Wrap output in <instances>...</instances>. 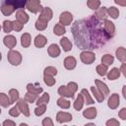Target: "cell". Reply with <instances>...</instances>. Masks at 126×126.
I'll list each match as a JSON object with an SVG mask.
<instances>
[{"label": "cell", "mask_w": 126, "mask_h": 126, "mask_svg": "<svg viewBox=\"0 0 126 126\" xmlns=\"http://www.w3.org/2000/svg\"><path fill=\"white\" fill-rule=\"evenodd\" d=\"M46 111V104H39L34 108V114L36 116H41Z\"/></svg>", "instance_id": "43"}, {"label": "cell", "mask_w": 126, "mask_h": 126, "mask_svg": "<svg viewBox=\"0 0 126 126\" xmlns=\"http://www.w3.org/2000/svg\"><path fill=\"white\" fill-rule=\"evenodd\" d=\"M58 94L61 95V96H64V97H69V98H72L74 97V93H72L67 86H60L59 89H58Z\"/></svg>", "instance_id": "19"}, {"label": "cell", "mask_w": 126, "mask_h": 126, "mask_svg": "<svg viewBox=\"0 0 126 126\" xmlns=\"http://www.w3.org/2000/svg\"><path fill=\"white\" fill-rule=\"evenodd\" d=\"M96 114H97V111L95 107H89L83 111V115L87 119H94L95 118Z\"/></svg>", "instance_id": "21"}, {"label": "cell", "mask_w": 126, "mask_h": 126, "mask_svg": "<svg viewBox=\"0 0 126 126\" xmlns=\"http://www.w3.org/2000/svg\"><path fill=\"white\" fill-rule=\"evenodd\" d=\"M81 94H82V95L84 97V102L86 104H93V103H94V100L92 98V96H91V94H90V93H89V91L87 89H83L81 91Z\"/></svg>", "instance_id": "26"}, {"label": "cell", "mask_w": 126, "mask_h": 126, "mask_svg": "<svg viewBox=\"0 0 126 126\" xmlns=\"http://www.w3.org/2000/svg\"><path fill=\"white\" fill-rule=\"evenodd\" d=\"M94 84H95V88L105 96L109 94V89L107 87V85L102 82V81H99V80H94Z\"/></svg>", "instance_id": "14"}, {"label": "cell", "mask_w": 126, "mask_h": 126, "mask_svg": "<svg viewBox=\"0 0 126 126\" xmlns=\"http://www.w3.org/2000/svg\"><path fill=\"white\" fill-rule=\"evenodd\" d=\"M67 87H68V89H69L72 93H74V94L78 91V85H77V83H75V82H69L68 85H67Z\"/></svg>", "instance_id": "47"}, {"label": "cell", "mask_w": 126, "mask_h": 126, "mask_svg": "<svg viewBox=\"0 0 126 126\" xmlns=\"http://www.w3.org/2000/svg\"><path fill=\"white\" fill-rule=\"evenodd\" d=\"M47 52H48V55L52 58H56L60 55L61 53V50H60V47L56 44V43H52L49 45L48 49H47Z\"/></svg>", "instance_id": "16"}, {"label": "cell", "mask_w": 126, "mask_h": 126, "mask_svg": "<svg viewBox=\"0 0 126 126\" xmlns=\"http://www.w3.org/2000/svg\"><path fill=\"white\" fill-rule=\"evenodd\" d=\"M41 124H42V126H53V121L51 120L50 117H45L42 120Z\"/></svg>", "instance_id": "49"}, {"label": "cell", "mask_w": 126, "mask_h": 126, "mask_svg": "<svg viewBox=\"0 0 126 126\" xmlns=\"http://www.w3.org/2000/svg\"><path fill=\"white\" fill-rule=\"evenodd\" d=\"M48 22L47 21H44V20H41V19H37L36 20V22H35V24H34V26H35V29L37 30V31H44L46 28H47V24Z\"/></svg>", "instance_id": "34"}, {"label": "cell", "mask_w": 126, "mask_h": 126, "mask_svg": "<svg viewBox=\"0 0 126 126\" xmlns=\"http://www.w3.org/2000/svg\"><path fill=\"white\" fill-rule=\"evenodd\" d=\"M107 14L108 16H110L112 19H117L119 17V10L116 8V7H110V8H107Z\"/></svg>", "instance_id": "40"}, {"label": "cell", "mask_w": 126, "mask_h": 126, "mask_svg": "<svg viewBox=\"0 0 126 126\" xmlns=\"http://www.w3.org/2000/svg\"><path fill=\"white\" fill-rule=\"evenodd\" d=\"M120 103V97H119V94L114 93L110 95V97L108 98V102H107V105L110 109H116L118 107Z\"/></svg>", "instance_id": "8"}, {"label": "cell", "mask_w": 126, "mask_h": 126, "mask_svg": "<svg viewBox=\"0 0 126 126\" xmlns=\"http://www.w3.org/2000/svg\"><path fill=\"white\" fill-rule=\"evenodd\" d=\"M103 29L105 30V32L108 33V35L111 38L114 36V33H115V26H114V24L111 21L105 19L103 21Z\"/></svg>", "instance_id": "10"}, {"label": "cell", "mask_w": 126, "mask_h": 126, "mask_svg": "<svg viewBox=\"0 0 126 126\" xmlns=\"http://www.w3.org/2000/svg\"><path fill=\"white\" fill-rule=\"evenodd\" d=\"M87 5L92 10H96L100 6V0H88Z\"/></svg>", "instance_id": "41"}, {"label": "cell", "mask_w": 126, "mask_h": 126, "mask_svg": "<svg viewBox=\"0 0 126 126\" xmlns=\"http://www.w3.org/2000/svg\"><path fill=\"white\" fill-rule=\"evenodd\" d=\"M113 62H114V57L111 54H104L101 57V64L109 66V65L113 64Z\"/></svg>", "instance_id": "35"}, {"label": "cell", "mask_w": 126, "mask_h": 126, "mask_svg": "<svg viewBox=\"0 0 126 126\" xmlns=\"http://www.w3.org/2000/svg\"><path fill=\"white\" fill-rule=\"evenodd\" d=\"M12 23H13V30H14L15 32H21V31L23 30L24 25H23L22 23H20L19 21L15 20V21H13Z\"/></svg>", "instance_id": "46"}, {"label": "cell", "mask_w": 126, "mask_h": 126, "mask_svg": "<svg viewBox=\"0 0 126 126\" xmlns=\"http://www.w3.org/2000/svg\"><path fill=\"white\" fill-rule=\"evenodd\" d=\"M17 105L21 111V113H23L25 116L29 117L31 115V111H30V108H29V105H28V102L25 100V98H19L17 100Z\"/></svg>", "instance_id": "7"}, {"label": "cell", "mask_w": 126, "mask_h": 126, "mask_svg": "<svg viewBox=\"0 0 126 126\" xmlns=\"http://www.w3.org/2000/svg\"><path fill=\"white\" fill-rule=\"evenodd\" d=\"M95 71H96V73H97L99 76L103 77V76L106 75V73H107V71H108V66H106V65H104V64H99V65L96 66Z\"/></svg>", "instance_id": "36"}, {"label": "cell", "mask_w": 126, "mask_h": 126, "mask_svg": "<svg viewBox=\"0 0 126 126\" xmlns=\"http://www.w3.org/2000/svg\"><path fill=\"white\" fill-rule=\"evenodd\" d=\"M31 42H32V36H31V34L29 32H25L24 34H22V36H21V44H22L23 47H25V48L30 47Z\"/></svg>", "instance_id": "24"}, {"label": "cell", "mask_w": 126, "mask_h": 126, "mask_svg": "<svg viewBox=\"0 0 126 126\" xmlns=\"http://www.w3.org/2000/svg\"><path fill=\"white\" fill-rule=\"evenodd\" d=\"M19 91L16 90V89H11L9 91V97H10V101H11V104L12 103H15L18 99H19Z\"/></svg>", "instance_id": "33"}, {"label": "cell", "mask_w": 126, "mask_h": 126, "mask_svg": "<svg viewBox=\"0 0 126 126\" xmlns=\"http://www.w3.org/2000/svg\"><path fill=\"white\" fill-rule=\"evenodd\" d=\"M1 59H2V54H1V52H0V61H1Z\"/></svg>", "instance_id": "55"}, {"label": "cell", "mask_w": 126, "mask_h": 126, "mask_svg": "<svg viewBox=\"0 0 126 126\" xmlns=\"http://www.w3.org/2000/svg\"><path fill=\"white\" fill-rule=\"evenodd\" d=\"M0 10H1V12H2V14H3L4 16H11V15L16 11L12 6L5 5V4H1Z\"/></svg>", "instance_id": "28"}, {"label": "cell", "mask_w": 126, "mask_h": 126, "mask_svg": "<svg viewBox=\"0 0 126 126\" xmlns=\"http://www.w3.org/2000/svg\"><path fill=\"white\" fill-rule=\"evenodd\" d=\"M118 116H119L122 120H126V108H125V107L121 108V110L118 112Z\"/></svg>", "instance_id": "50"}, {"label": "cell", "mask_w": 126, "mask_h": 126, "mask_svg": "<svg viewBox=\"0 0 126 126\" xmlns=\"http://www.w3.org/2000/svg\"><path fill=\"white\" fill-rule=\"evenodd\" d=\"M125 88H126V86H123V90H122V94H123V96H124V97H126V94H125Z\"/></svg>", "instance_id": "54"}, {"label": "cell", "mask_w": 126, "mask_h": 126, "mask_svg": "<svg viewBox=\"0 0 126 126\" xmlns=\"http://www.w3.org/2000/svg\"><path fill=\"white\" fill-rule=\"evenodd\" d=\"M71 32L76 45L85 50L97 49L105 45L111 38L100 21L94 16L76 21L71 27Z\"/></svg>", "instance_id": "1"}, {"label": "cell", "mask_w": 126, "mask_h": 126, "mask_svg": "<svg viewBox=\"0 0 126 126\" xmlns=\"http://www.w3.org/2000/svg\"><path fill=\"white\" fill-rule=\"evenodd\" d=\"M26 8L30 12H32L33 14H36V13H39L42 10L43 7L40 4V0H27Z\"/></svg>", "instance_id": "3"}, {"label": "cell", "mask_w": 126, "mask_h": 126, "mask_svg": "<svg viewBox=\"0 0 126 126\" xmlns=\"http://www.w3.org/2000/svg\"><path fill=\"white\" fill-rule=\"evenodd\" d=\"M43 74H44V75H49V76H53V77H54V76L57 74V69H56L55 67H53V66H48V67H46V68L44 69Z\"/></svg>", "instance_id": "44"}, {"label": "cell", "mask_w": 126, "mask_h": 126, "mask_svg": "<svg viewBox=\"0 0 126 126\" xmlns=\"http://www.w3.org/2000/svg\"><path fill=\"white\" fill-rule=\"evenodd\" d=\"M84 104H85V102H84V97H83L82 94H79L78 96H77V98H76L75 101H74V108L79 111V110H81V109L83 108Z\"/></svg>", "instance_id": "27"}, {"label": "cell", "mask_w": 126, "mask_h": 126, "mask_svg": "<svg viewBox=\"0 0 126 126\" xmlns=\"http://www.w3.org/2000/svg\"><path fill=\"white\" fill-rule=\"evenodd\" d=\"M115 4L119 5V6H122V7H125L126 6V0H114Z\"/></svg>", "instance_id": "53"}, {"label": "cell", "mask_w": 126, "mask_h": 126, "mask_svg": "<svg viewBox=\"0 0 126 126\" xmlns=\"http://www.w3.org/2000/svg\"><path fill=\"white\" fill-rule=\"evenodd\" d=\"M16 20L19 21L20 23H22L23 25H25V24H27L29 22V15L24 11V9L17 10V12H16Z\"/></svg>", "instance_id": "15"}, {"label": "cell", "mask_w": 126, "mask_h": 126, "mask_svg": "<svg viewBox=\"0 0 126 126\" xmlns=\"http://www.w3.org/2000/svg\"><path fill=\"white\" fill-rule=\"evenodd\" d=\"M105 124H106V126H119V125H120L119 121L116 120L115 118H111V119L107 120Z\"/></svg>", "instance_id": "48"}, {"label": "cell", "mask_w": 126, "mask_h": 126, "mask_svg": "<svg viewBox=\"0 0 126 126\" xmlns=\"http://www.w3.org/2000/svg\"><path fill=\"white\" fill-rule=\"evenodd\" d=\"M60 45H61V47L63 48V50L65 52H68V51L72 50V42L66 36H64L60 39Z\"/></svg>", "instance_id": "23"}, {"label": "cell", "mask_w": 126, "mask_h": 126, "mask_svg": "<svg viewBox=\"0 0 126 126\" xmlns=\"http://www.w3.org/2000/svg\"><path fill=\"white\" fill-rule=\"evenodd\" d=\"M91 92H92V94H93V95L94 96V98L96 99V101L97 102H102L103 100H104V98H105V96L95 88V87H91Z\"/></svg>", "instance_id": "25"}, {"label": "cell", "mask_w": 126, "mask_h": 126, "mask_svg": "<svg viewBox=\"0 0 126 126\" xmlns=\"http://www.w3.org/2000/svg\"><path fill=\"white\" fill-rule=\"evenodd\" d=\"M80 59L84 64H92L95 60V54L92 50H84L80 54Z\"/></svg>", "instance_id": "4"}, {"label": "cell", "mask_w": 126, "mask_h": 126, "mask_svg": "<svg viewBox=\"0 0 126 126\" xmlns=\"http://www.w3.org/2000/svg\"><path fill=\"white\" fill-rule=\"evenodd\" d=\"M76 65H77V60H76L75 57H73V56H67L64 59V67L67 70H73V69H75Z\"/></svg>", "instance_id": "17"}, {"label": "cell", "mask_w": 126, "mask_h": 126, "mask_svg": "<svg viewBox=\"0 0 126 126\" xmlns=\"http://www.w3.org/2000/svg\"><path fill=\"white\" fill-rule=\"evenodd\" d=\"M27 91L29 93H32V94H39L40 93H42L43 90L39 84H28L27 85Z\"/></svg>", "instance_id": "20"}, {"label": "cell", "mask_w": 126, "mask_h": 126, "mask_svg": "<svg viewBox=\"0 0 126 126\" xmlns=\"http://www.w3.org/2000/svg\"><path fill=\"white\" fill-rule=\"evenodd\" d=\"M115 53H116V57H117V59L119 61H121V62H125L126 61V50H125L124 47H122V46L118 47L116 49Z\"/></svg>", "instance_id": "29"}, {"label": "cell", "mask_w": 126, "mask_h": 126, "mask_svg": "<svg viewBox=\"0 0 126 126\" xmlns=\"http://www.w3.org/2000/svg\"><path fill=\"white\" fill-rule=\"evenodd\" d=\"M119 71H120V73H121L123 76L126 77V64H125V62H122L121 67L119 68Z\"/></svg>", "instance_id": "51"}, {"label": "cell", "mask_w": 126, "mask_h": 126, "mask_svg": "<svg viewBox=\"0 0 126 126\" xmlns=\"http://www.w3.org/2000/svg\"><path fill=\"white\" fill-rule=\"evenodd\" d=\"M93 16L95 19H97L98 21H104L107 18V16H108V14H107V8L106 7H101V8L96 9L95 12H94V14Z\"/></svg>", "instance_id": "12"}, {"label": "cell", "mask_w": 126, "mask_h": 126, "mask_svg": "<svg viewBox=\"0 0 126 126\" xmlns=\"http://www.w3.org/2000/svg\"><path fill=\"white\" fill-rule=\"evenodd\" d=\"M47 43V38L43 34H37L34 38V45L37 48H42Z\"/></svg>", "instance_id": "18"}, {"label": "cell", "mask_w": 126, "mask_h": 126, "mask_svg": "<svg viewBox=\"0 0 126 126\" xmlns=\"http://www.w3.org/2000/svg\"><path fill=\"white\" fill-rule=\"evenodd\" d=\"M72 22H73V15L68 11L61 13V15L59 16V23L63 26H70Z\"/></svg>", "instance_id": "6"}, {"label": "cell", "mask_w": 126, "mask_h": 126, "mask_svg": "<svg viewBox=\"0 0 126 126\" xmlns=\"http://www.w3.org/2000/svg\"><path fill=\"white\" fill-rule=\"evenodd\" d=\"M120 71H119V69L118 68H116V67H114V68H112L110 71H107V73H106V76H107V79L109 80V81H114V80H116V79H118L119 77H120Z\"/></svg>", "instance_id": "22"}, {"label": "cell", "mask_w": 126, "mask_h": 126, "mask_svg": "<svg viewBox=\"0 0 126 126\" xmlns=\"http://www.w3.org/2000/svg\"><path fill=\"white\" fill-rule=\"evenodd\" d=\"M57 105L63 109H68L70 107V101L68 99H66V97L61 96L57 99Z\"/></svg>", "instance_id": "32"}, {"label": "cell", "mask_w": 126, "mask_h": 126, "mask_svg": "<svg viewBox=\"0 0 126 126\" xmlns=\"http://www.w3.org/2000/svg\"><path fill=\"white\" fill-rule=\"evenodd\" d=\"M3 31H4V32H6V33H9V32H11L12 31H13V23L11 22V21H4L3 22Z\"/></svg>", "instance_id": "42"}, {"label": "cell", "mask_w": 126, "mask_h": 126, "mask_svg": "<svg viewBox=\"0 0 126 126\" xmlns=\"http://www.w3.org/2000/svg\"><path fill=\"white\" fill-rule=\"evenodd\" d=\"M20 114H21V111H20V109H19V107H18L17 104H16L15 106H13V107L9 110V115L12 116V117H18Z\"/></svg>", "instance_id": "45"}, {"label": "cell", "mask_w": 126, "mask_h": 126, "mask_svg": "<svg viewBox=\"0 0 126 126\" xmlns=\"http://www.w3.org/2000/svg\"><path fill=\"white\" fill-rule=\"evenodd\" d=\"M40 14H39V19H41V20H44V21H50L51 19H52V17H53V12H52V10L49 8V7H43L42 8V10L39 12Z\"/></svg>", "instance_id": "11"}, {"label": "cell", "mask_w": 126, "mask_h": 126, "mask_svg": "<svg viewBox=\"0 0 126 126\" xmlns=\"http://www.w3.org/2000/svg\"><path fill=\"white\" fill-rule=\"evenodd\" d=\"M53 32H54V34H56V35H63L65 32H66V29H65V26H63V25H61L60 23L59 24H56L55 26H54V28H53Z\"/></svg>", "instance_id": "31"}, {"label": "cell", "mask_w": 126, "mask_h": 126, "mask_svg": "<svg viewBox=\"0 0 126 126\" xmlns=\"http://www.w3.org/2000/svg\"><path fill=\"white\" fill-rule=\"evenodd\" d=\"M0 30H1V25H0Z\"/></svg>", "instance_id": "56"}, {"label": "cell", "mask_w": 126, "mask_h": 126, "mask_svg": "<svg viewBox=\"0 0 126 126\" xmlns=\"http://www.w3.org/2000/svg\"><path fill=\"white\" fill-rule=\"evenodd\" d=\"M0 114H1V109H0Z\"/></svg>", "instance_id": "57"}, {"label": "cell", "mask_w": 126, "mask_h": 126, "mask_svg": "<svg viewBox=\"0 0 126 126\" xmlns=\"http://www.w3.org/2000/svg\"><path fill=\"white\" fill-rule=\"evenodd\" d=\"M37 97H38V94H32V93H27L26 94H25V100L27 101V102H30V103H33V102H35L36 101V99H37Z\"/></svg>", "instance_id": "38"}, {"label": "cell", "mask_w": 126, "mask_h": 126, "mask_svg": "<svg viewBox=\"0 0 126 126\" xmlns=\"http://www.w3.org/2000/svg\"><path fill=\"white\" fill-rule=\"evenodd\" d=\"M43 82L45 85H47L48 87H52L55 85L56 80L54 79L53 76H49V75H43Z\"/></svg>", "instance_id": "39"}, {"label": "cell", "mask_w": 126, "mask_h": 126, "mask_svg": "<svg viewBox=\"0 0 126 126\" xmlns=\"http://www.w3.org/2000/svg\"><path fill=\"white\" fill-rule=\"evenodd\" d=\"M3 43H4V45L7 46L9 49H13V48L16 46V44H17V39H16V37H15L14 35L8 34V35L4 36V38H3Z\"/></svg>", "instance_id": "13"}, {"label": "cell", "mask_w": 126, "mask_h": 126, "mask_svg": "<svg viewBox=\"0 0 126 126\" xmlns=\"http://www.w3.org/2000/svg\"><path fill=\"white\" fill-rule=\"evenodd\" d=\"M10 104H11L10 97L4 93H0V105L3 107H8Z\"/></svg>", "instance_id": "30"}, {"label": "cell", "mask_w": 126, "mask_h": 126, "mask_svg": "<svg viewBox=\"0 0 126 126\" xmlns=\"http://www.w3.org/2000/svg\"><path fill=\"white\" fill-rule=\"evenodd\" d=\"M72 114L69 112H64V111H59L56 114V120L59 123H66L69 121H72Z\"/></svg>", "instance_id": "9"}, {"label": "cell", "mask_w": 126, "mask_h": 126, "mask_svg": "<svg viewBox=\"0 0 126 126\" xmlns=\"http://www.w3.org/2000/svg\"><path fill=\"white\" fill-rule=\"evenodd\" d=\"M27 0H1V4L12 6L15 10L24 9L26 7Z\"/></svg>", "instance_id": "5"}, {"label": "cell", "mask_w": 126, "mask_h": 126, "mask_svg": "<svg viewBox=\"0 0 126 126\" xmlns=\"http://www.w3.org/2000/svg\"><path fill=\"white\" fill-rule=\"evenodd\" d=\"M2 125H3V126H15L16 123H15L14 121H12V120H5V121L2 123Z\"/></svg>", "instance_id": "52"}, {"label": "cell", "mask_w": 126, "mask_h": 126, "mask_svg": "<svg viewBox=\"0 0 126 126\" xmlns=\"http://www.w3.org/2000/svg\"><path fill=\"white\" fill-rule=\"evenodd\" d=\"M7 59L9 61V63L13 66H18L22 63V55L19 51L17 50H13V49H10V51L8 52L7 54Z\"/></svg>", "instance_id": "2"}, {"label": "cell", "mask_w": 126, "mask_h": 126, "mask_svg": "<svg viewBox=\"0 0 126 126\" xmlns=\"http://www.w3.org/2000/svg\"><path fill=\"white\" fill-rule=\"evenodd\" d=\"M49 101V94L48 93H44L40 97H37L36 99V105H39V104H47Z\"/></svg>", "instance_id": "37"}]
</instances>
